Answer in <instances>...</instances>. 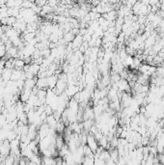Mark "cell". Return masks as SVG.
<instances>
[{"instance_id": "277c9868", "label": "cell", "mask_w": 164, "mask_h": 165, "mask_svg": "<svg viewBox=\"0 0 164 165\" xmlns=\"http://www.w3.org/2000/svg\"><path fill=\"white\" fill-rule=\"evenodd\" d=\"M57 82H58V76H51L49 77H46L47 89L53 90L56 87Z\"/></svg>"}, {"instance_id": "7a4b0ae2", "label": "cell", "mask_w": 164, "mask_h": 165, "mask_svg": "<svg viewBox=\"0 0 164 165\" xmlns=\"http://www.w3.org/2000/svg\"><path fill=\"white\" fill-rule=\"evenodd\" d=\"M10 155H11V146H10V141L4 140L3 144L1 146V149H0V156L4 158H6Z\"/></svg>"}, {"instance_id": "5b68a950", "label": "cell", "mask_w": 164, "mask_h": 165, "mask_svg": "<svg viewBox=\"0 0 164 165\" xmlns=\"http://www.w3.org/2000/svg\"><path fill=\"white\" fill-rule=\"evenodd\" d=\"M37 78H30V79H25L24 80V89H29V90H32L35 86H36V81H37Z\"/></svg>"}, {"instance_id": "8fae6325", "label": "cell", "mask_w": 164, "mask_h": 165, "mask_svg": "<svg viewBox=\"0 0 164 165\" xmlns=\"http://www.w3.org/2000/svg\"><path fill=\"white\" fill-rule=\"evenodd\" d=\"M163 153H164V151H163Z\"/></svg>"}, {"instance_id": "30bf717a", "label": "cell", "mask_w": 164, "mask_h": 165, "mask_svg": "<svg viewBox=\"0 0 164 165\" xmlns=\"http://www.w3.org/2000/svg\"><path fill=\"white\" fill-rule=\"evenodd\" d=\"M160 67H164V60L161 62V64H160Z\"/></svg>"}, {"instance_id": "8992f818", "label": "cell", "mask_w": 164, "mask_h": 165, "mask_svg": "<svg viewBox=\"0 0 164 165\" xmlns=\"http://www.w3.org/2000/svg\"><path fill=\"white\" fill-rule=\"evenodd\" d=\"M36 87L38 89H40V90H46L47 89L46 78H37Z\"/></svg>"}, {"instance_id": "3957f363", "label": "cell", "mask_w": 164, "mask_h": 165, "mask_svg": "<svg viewBox=\"0 0 164 165\" xmlns=\"http://www.w3.org/2000/svg\"><path fill=\"white\" fill-rule=\"evenodd\" d=\"M79 92H80V88H79L78 85H68V87L65 91V94L70 99H72Z\"/></svg>"}, {"instance_id": "ba28073f", "label": "cell", "mask_w": 164, "mask_h": 165, "mask_svg": "<svg viewBox=\"0 0 164 165\" xmlns=\"http://www.w3.org/2000/svg\"><path fill=\"white\" fill-rule=\"evenodd\" d=\"M83 153H84V157H94L95 156L92 150L87 145L83 146Z\"/></svg>"}, {"instance_id": "6da1fadb", "label": "cell", "mask_w": 164, "mask_h": 165, "mask_svg": "<svg viewBox=\"0 0 164 165\" xmlns=\"http://www.w3.org/2000/svg\"><path fill=\"white\" fill-rule=\"evenodd\" d=\"M86 145H87L90 149H91L92 152L94 153V155L97 153L98 149L99 148V143H98L97 139L95 138L94 135L90 134V133H88V135H87V142H86Z\"/></svg>"}, {"instance_id": "52a82bcc", "label": "cell", "mask_w": 164, "mask_h": 165, "mask_svg": "<svg viewBox=\"0 0 164 165\" xmlns=\"http://www.w3.org/2000/svg\"><path fill=\"white\" fill-rule=\"evenodd\" d=\"M25 66V63L23 60L19 59H15L14 61V70H18V71H23V68Z\"/></svg>"}, {"instance_id": "9c48e42d", "label": "cell", "mask_w": 164, "mask_h": 165, "mask_svg": "<svg viewBox=\"0 0 164 165\" xmlns=\"http://www.w3.org/2000/svg\"><path fill=\"white\" fill-rule=\"evenodd\" d=\"M33 6H34V2L32 1H22V9H32Z\"/></svg>"}]
</instances>
